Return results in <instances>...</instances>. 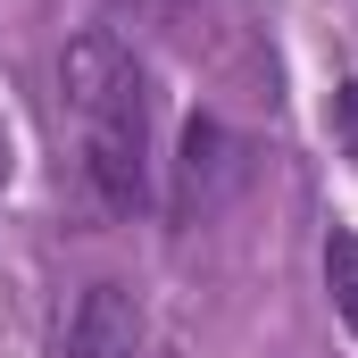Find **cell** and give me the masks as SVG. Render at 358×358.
Masks as SVG:
<instances>
[{
	"label": "cell",
	"mask_w": 358,
	"mask_h": 358,
	"mask_svg": "<svg viewBox=\"0 0 358 358\" xmlns=\"http://www.w3.org/2000/svg\"><path fill=\"white\" fill-rule=\"evenodd\" d=\"M59 92H67V117L84 134V183L108 217H134L150 208V76L142 59L92 25L59 50Z\"/></svg>",
	"instance_id": "1"
},
{
	"label": "cell",
	"mask_w": 358,
	"mask_h": 358,
	"mask_svg": "<svg viewBox=\"0 0 358 358\" xmlns=\"http://www.w3.org/2000/svg\"><path fill=\"white\" fill-rule=\"evenodd\" d=\"M250 183V142L217 117H192L183 125V159H176V192H167V217L176 225H208L234 192Z\"/></svg>",
	"instance_id": "2"
},
{
	"label": "cell",
	"mask_w": 358,
	"mask_h": 358,
	"mask_svg": "<svg viewBox=\"0 0 358 358\" xmlns=\"http://www.w3.org/2000/svg\"><path fill=\"white\" fill-rule=\"evenodd\" d=\"M142 342H150V317L134 283H92L59 334V358H142Z\"/></svg>",
	"instance_id": "3"
},
{
	"label": "cell",
	"mask_w": 358,
	"mask_h": 358,
	"mask_svg": "<svg viewBox=\"0 0 358 358\" xmlns=\"http://www.w3.org/2000/svg\"><path fill=\"white\" fill-rule=\"evenodd\" d=\"M325 292H334V317L358 334V234L350 225L325 234Z\"/></svg>",
	"instance_id": "4"
},
{
	"label": "cell",
	"mask_w": 358,
	"mask_h": 358,
	"mask_svg": "<svg viewBox=\"0 0 358 358\" xmlns=\"http://www.w3.org/2000/svg\"><path fill=\"white\" fill-rule=\"evenodd\" d=\"M334 117H342V134H350V150H358V92H342V100H334Z\"/></svg>",
	"instance_id": "5"
},
{
	"label": "cell",
	"mask_w": 358,
	"mask_h": 358,
	"mask_svg": "<svg viewBox=\"0 0 358 358\" xmlns=\"http://www.w3.org/2000/svg\"><path fill=\"white\" fill-rule=\"evenodd\" d=\"M0 183H8V134H0Z\"/></svg>",
	"instance_id": "6"
}]
</instances>
